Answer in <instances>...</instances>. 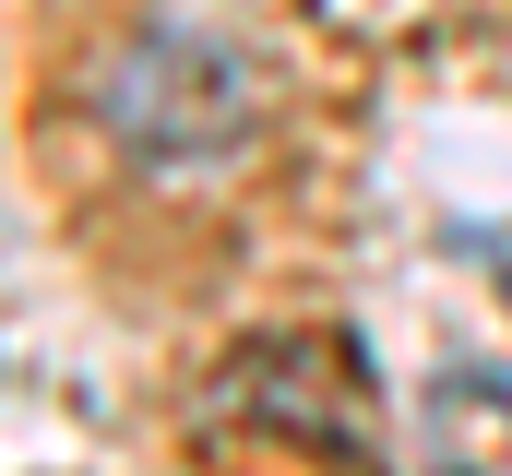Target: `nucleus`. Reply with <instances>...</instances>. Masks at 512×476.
I'll list each match as a JSON object with an SVG mask.
<instances>
[{
  "label": "nucleus",
  "instance_id": "obj_3",
  "mask_svg": "<svg viewBox=\"0 0 512 476\" xmlns=\"http://www.w3.org/2000/svg\"><path fill=\"white\" fill-rule=\"evenodd\" d=\"M465 250L489 262V286H501V298H512V227H465Z\"/></svg>",
  "mask_w": 512,
  "mask_h": 476
},
{
  "label": "nucleus",
  "instance_id": "obj_2",
  "mask_svg": "<svg viewBox=\"0 0 512 476\" xmlns=\"http://www.w3.org/2000/svg\"><path fill=\"white\" fill-rule=\"evenodd\" d=\"M417 465L429 476H512V369L501 357H441L417 393Z\"/></svg>",
  "mask_w": 512,
  "mask_h": 476
},
{
  "label": "nucleus",
  "instance_id": "obj_1",
  "mask_svg": "<svg viewBox=\"0 0 512 476\" xmlns=\"http://www.w3.org/2000/svg\"><path fill=\"white\" fill-rule=\"evenodd\" d=\"M96 119L143 179H215L262 131V60L203 12H155L96 60Z\"/></svg>",
  "mask_w": 512,
  "mask_h": 476
}]
</instances>
